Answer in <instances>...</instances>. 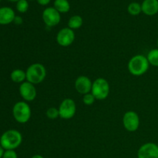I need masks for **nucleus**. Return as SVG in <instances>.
<instances>
[{"instance_id": "nucleus-23", "label": "nucleus", "mask_w": 158, "mask_h": 158, "mask_svg": "<svg viewBox=\"0 0 158 158\" xmlns=\"http://www.w3.org/2000/svg\"><path fill=\"white\" fill-rule=\"evenodd\" d=\"M2 158H18V155L15 150H7L5 151Z\"/></svg>"}, {"instance_id": "nucleus-6", "label": "nucleus", "mask_w": 158, "mask_h": 158, "mask_svg": "<svg viewBox=\"0 0 158 158\" xmlns=\"http://www.w3.org/2000/svg\"><path fill=\"white\" fill-rule=\"evenodd\" d=\"M60 117L63 120H69L75 116L77 112V106L73 100L66 98L63 100L58 108Z\"/></svg>"}, {"instance_id": "nucleus-14", "label": "nucleus", "mask_w": 158, "mask_h": 158, "mask_svg": "<svg viewBox=\"0 0 158 158\" xmlns=\"http://www.w3.org/2000/svg\"><path fill=\"white\" fill-rule=\"evenodd\" d=\"M142 12L152 16L158 12V0H143L141 4Z\"/></svg>"}, {"instance_id": "nucleus-1", "label": "nucleus", "mask_w": 158, "mask_h": 158, "mask_svg": "<svg viewBox=\"0 0 158 158\" xmlns=\"http://www.w3.org/2000/svg\"><path fill=\"white\" fill-rule=\"evenodd\" d=\"M23 142V136L19 131L16 130H8L0 137V145L5 151L15 150L21 145Z\"/></svg>"}, {"instance_id": "nucleus-9", "label": "nucleus", "mask_w": 158, "mask_h": 158, "mask_svg": "<svg viewBox=\"0 0 158 158\" xmlns=\"http://www.w3.org/2000/svg\"><path fill=\"white\" fill-rule=\"evenodd\" d=\"M75 40V32L69 27L60 29L56 35V41L60 46L66 47L73 44Z\"/></svg>"}, {"instance_id": "nucleus-7", "label": "nucleus", "mask_w": 158, "mask_h": 158, "mask_svg": "<svg viewBox=\"0 0 158 158\" xmlns=\"http://www.w3.org/2000/svg\"><path fill=\"white\" fill-rule=\"evenodd\" d=\"M43 20L49 27L57 26L61 21V15L54 7H47L43 10Z\"/></svg>"}, {"instance_id": "nucleus-32", "label": "nucleus", "mask_w": 158, "mask_h": 158, "mask_svg": "<svg viewBox=\"0 0 158 158\" xmlns=\"http://www.w3.org/2000/svg\"><path fill=\"white\" fill-rule=\"evenodd\" d=\"M0 2H1V0H0Z\"/></svg>"}, {"instance_id": "nucleus-12", "label": "nucleus", "mask_w": 158, "mask_h": 158, "mask_svg": "<svg viewBox=\"0 0 158 158\" xmlns=\"http://www.w3.org/2000/svg\"><path fill=\"white\" fill-rule=\"evenodd\" d=\"M93 83L89 77L86 76H80L77 77L75 81V89L79 94L85 95L91 93Z\"/></svg>"}, {"instance_id": "nucleus-17", "label": "nucleus", "mask_w": 158, "mask_h": 158, "mask_svg": "<svg viewBox=\"0 0 158 158\" xmlns=\"http://www.w3.org/2000/svg\"><path fill=\"white\" fill-rule=\"evenodd\" d=\"M83 20L80 15H73L69 18V21H68V27L70 28L71 29H80L82 26H83Z\"/></svg>"}, {"instance_id": "nucleus-13", "label": "nucleus", "mask_w": 158, "mask_h": 158, "mask_svg": "<svg viewBox=\"0 0 158 158\" xmlns=\"http://www.w3.org/2000/svg\"><path fill=\"white\" fill-rule=\"evenodd\" d=\"M15 17V12L11 7L3 6L0 8V25L5 26L13 23Z\"/></svg>"}, {"instance_id": "nucleus-22", "label": "nucleus", "mask_w": 158, "mask_h": 158, "mask_svg": "<svg viewBox=\"0 0 158 158\" xmlns=\"http://www.w3.org/2000/svg\"><path fill=\"white\" fill-rule=\"evenodd\" d=\"M96 98L91 93L86 94L83 97V103L86 106H91L95 102Z\"/></svg>"}, {"instance_id": "nucleus-16", "label": "nucleus", "mask_w": 158, "mask_h": 158, "mask_svg": "<svg viewBox=\"0 0 158 158\" xmlns=\"http://www.w3.org/2000/svg\"><path fill=\"white\" fill-rule=\"evenodd\" d=\"M53 7L61 13H66L70 9V4L68 0H55L53 2Z\"/></svg>"}, {"instance_id": "nucleus-2", "label": "nucleus", "mask_w": 158, "mask_h": 158, "mask_svg": "<svg viewBox=\"0 0 158 158\" xmlns=\"http://www.w3.org/2000/svg\"><path fill=\"white\" fill-rule=\"evenodd\" d=\"M150 63L147 56L143 55H136L130 60L128 63V70L135 77H140L148 72Z\"/></svg>"}, {"instance_id": "nucleus-30", "label": "nucleus", "mask_w": 158, "mask_h": 158, "mask_svg": "<svg viewBox=\"0 0 158 158\" xmlns=\"http://www.w3.org/2000/svg\"><path fill=\"white\" fill-rule=\"evenodd\" d=\"M157 146H158V143H157Z\"/></svg>"}, {"instance_id": "nucleus-27", "label": "nucleus", "mask_w": 158, "mask_h": 158, "mask_svg": "<svg viewBox=\"0 0 158 158\" xmlns=\"http://www.w3.org/2000/svg\"><path fill=\"white\" fill-rule=\"evenodd\" d=\"M31 158H44L42 155L40 154H35V155H33Z\"/></svg>"}, {"instance_id": "nucleus-26", "label": "nucleus", "mask_w": 158, "mask_h": 158, "mask_svg": "<svg viewBox=\"0 0 158 158\" xmlns=\"http://www.w3.org/2000/svg\"><path fill=\"white\" fill-rule=\"evenodd\" d=\"M4 152H5V150L3 149L2 147L0 145V158H2L3 154H4Z\"/></svg>"}, {"instance_id": "nucleus-31", "label": "nucleus", "mask_w": 158, "mask_h": 158, "mask_svg": "<svg viewBox=\"0 0 158 158\" xmlns=\"http://www.w3.org/2000/svg\"><path fill=\"white\" fill-rule=\"evenodd\" d=\"M157 26H158V23H157Z\"/></svg>"}, {"instance_id": "nucleus-5", "label": "nucleus", "mask_w": 158, "mask_h": 158, "mask_svg": "<svg viewBox=\"0 0 158 158\" xmlns=\"http://www.w3.org/2000/svg\"><path fill=\"white\" fill-rule=\"evenodd\" d=\"M110 84L104 78H97L93 82L91 94L94 96L96 100H103L107 98L110 94Z\"/></svg>"}, {"instance_id": "nucleus-8", "label": "nucleus", "mask_w": 158, "mask_h": 158, "mask_svg": "<svg viewBox=\"0 0 158 158\" xmlns=\"http://www.w3.org/2000/svg\"><path fill=\"white\" fill-rule=\"evenodd\" d=\"M123 124L125 129L129 132L137 131L140 127V117L134 111H127L123 117Z\"/></svg>"}, {"instance_id": "nucleus-11", "label": "nucleus", "mask_w": 158, "mask_h": 158, "mask_svg": "<svg viewBox=\"0 0 158 158\" xmlns=\"http://www.w3.org/2000/svg\"><path fill=\"white\" fill-rule=\"evenodd\" d=\"M137 158H158V146L154 143L142 145L137 151Z\"/></svg>"}, {"instance_id": "nucleus-24", "label": "nucleus", "mask_w": 158, "mask_h": 158, "mask_svg": "<svg viewBox=\"0 0 158 158\" xmlns=\"http://www.w3.org/2000/svg\"><path fill=\"white\" fill-rule=\"evenodd\" d=\"M13 23H15V25H18V26L19 25L23 24V18H22L21 16H19V15H15V19H14Z\"/></svg>"}, {"instance_id": "nucleus-3", "label": "nucleus", "mask_w": 158, "mask_h": 158, "mask_svg": "<svg viewBox=\"0 0 158 158\" xmlns=\"http://www.w3.org/2000/svg\"><path fill=\"white\" fill-rule=\"evenodd\" d=\"M26 81L32 84H39L45 80L46 69L41 63H33L27 68L26 71Z\"/></svg>"}, {"instance_id": "nucleus-28", "label": "nucleus", "mask_w": 158, "mask_h": 158, "mask_svg": "<svg viewBox=\"0 0 158 158\" xmlns=\"http://www.w3.org/2000/svg\"><path fill=\"white\" fill-rule=\"evenodd\" d=\"M8 1L12 2H17L19 1V0H8Z\"/></svg>"}, {"instance_id": "nucleus-25", "label": "nucleus", "mask_w": 158, "mask_h": 158, "mask_svg": "<svg viewBox=\"0 0 158 158\" xmlns=\"http://www.w3.org/2000/svg\"><path fill=\"white\" fill-rule=\"evenodd\" d=\"M36 1L41 6H47L50 2L51 0H36Z\"/></svg>"}, {"instance_id": "nucleus-21", "label": "nucleus", "mask_w": 158, "mask_h": 158, "mask_svg": "<svg viewBox=\"0 0 158 158\" xmlns=\"http://www.w3.org/2000/svg\"><path fill=\"white\" fill-rule=\"evenodd\" d=\"M46 117L51 120H55L60 117V113H59V110L55 107H50L46 110Z\"/></svg>"}, {"instance_id": "nucleus-15", "label": "nucleus", "mask_w": 158, "mask_h": 158, "mask_svg": "<svg viewBox=\"0 0 158 158\" xmlns=\"http://www.w3.org/2000/svg\"><path fill=\"white\" fill-rule=\"evenodd\" d=\"M12 81L16 83H23L26 80V73L24 70L20 69H14L10 74Z\"/></svg>"}, {"instance_id": "nucleus-20", "label": "nucleus", "mask_w": 158, "mask_h": 158, "mask_svg": "<svg viewBox=\"0 0 158 158\" xmlns=\"http://www.w3.org/2000/svg\"><path fill=\"white\" fill-rule=\"evenodd\" d=\"M29 7L28 0H19L16 2V9L20 13H25L28 11Z\"/></svg>"}, {"instance_id": "nucleus-19", "label": "nucleus", "mask_w": 158, "mask_h": 158, "mask_svg": "<svg viewBox=\"0 0 158 158\" xmlns=\"http://www.w3.org/2000/svg\"><path fill=\"white\" fill-rule=\"evenodd\" d=\"M148 62L152 66L158 67V49H153L147 56Z\"/></svg>"}, {"instance_id": "nucleus-18", "label": "nucleus", "mask_w": 158, "mask_h": 158, "mask_svg": "<svg viewBox=\"0 0 158 158\" xmlns=\"http://www.w3.org/2000/svg\"><path fill=\"white\" fill-rule=\"evenodd\" d=\"M127 12L131 15H140V12H142L141 5L137 2H133L130 3L129 6H127Z\"/></svg>"}, {"instance_id": "nucleus-10", "label": "nucleus", "mask_w": 158, "mask_h": 158, "mask_svg": "<svg viewBox=\"0 0 158 158\" xmlns=\"http://www.w3.org/2000/svg\"><path fill=\"white\" fill-rule=\"evenodd\" d=\"M19 90L20 96L25 101H33L36 97L37 92L35 85L28 81H25L21 83Z\"/></svg>"}, {"instance_id": "nucleus-4", "label": "nucleus", "mask_w": 158, "mask_h": 158, "mask_svg": "<svg viewBox=\"0 0 158 158\" xmlns=\"http://www.w3.org/2000/svg\"><path fill=\"white\" fill-rule=\"evenodd\" d=\"M31 108L25 101H19L15 103L12 108V115L14 119L19 123H26L30 120Z\"/></svg>"}, {"instance_id": "nucleus-29", "label": "nucleus", "mask_w": 158, "mask_h": 158, "mask_svg": "<svg viewBox=\"0 0 158 158\" xmlns=\"http://www.w3.org/2000/svg\"><path fill=\"white\" fill-rule=\"evenodd\" d=\"M157 47H158V39H157Z\"/></svg>"}]
</instances>
